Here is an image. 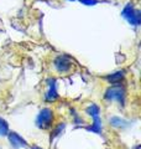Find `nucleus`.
I'll return each mask as SVG.
<instances>
[{
    "mask_svg": "<svg viewBox=\"0 0 141 149\" xmlns=\"http://www.w3.org/2000/svg\"><path fill=\"white\" fill-rule=\"evenodd\" d=\"M87 113L91 116V117L93 119H95V118H99V107L95 106V104H92V106H89L88 108H87Z\"/></svg>",
    "mask_w": 141,
    "mask_h": 149,
    "instance_id": "nucleus-8",
    "label": "nucleus"
},
{
    "mask_svg": "<svg viewBox=\"0 0 141 149\" xmlns=\"http://www.w3.org/2000/svg\"><path fill=\"white\" fill-rule=\"evenodd\" d=\"M55 67L58 72L66 73L72 68V62H70V60L67 57V56H59V57H57L55 61Z\"/></svg>",
    "mask_w": 141,
    "mask_h": 149,
    "instance_id": "nucleus-4",
    "label": "nucleus"
},
{
    "mask_svg": "<svg viewBox=\"0 0 141 149\" xmlns=\"http://www.w3.org/2000/svg\"><path fill=\"white\" fill-rule=\"evenodd\" d=\"M9 132H10V128H9L8 122L0 117V137H6Z\"/></svg>",
    "mask_w": 141,
    "mask_h": 149,
    "instance_id": "nucleus-6",
    "label": "nucleus"
},
{
    "mask_svg": "<svg viewBox=\"0 0 141 149\" xmlns=\"http://www.w3.org/2000/svg\"><path fill=\"white\" fill-rule=\"evenodd\" d=\"M124 77V72H116L114 74H111V76L108 77V81H109L110 83H113V85H119V82L123 80Z\"/></svg>",
    "mask_w": 141,
    "mask_h": 149,
    "instance_id": "nucleus-7",
    "label": "nucleus"
},
{
    "mask_svg": "<svg viewBox=\"0 0 141 149\" xmlns=\"http://www.w3.org/2000/svg\"><path fill=\"white\" fill-rule=\"evenodd\" d=\"M53 119H55V114L51 108H42L40 111V113L37 114L36 118V125L40 129H50L53 125Z\"/></svg>",
    "mask_w": 141,
    "mask_h": 149,
    "instance_id": "nucleus-1",
    "label": "nucleus"
},
{
    "mask_svg": "<svg viewBox=\"0 0 141 149\" xmlns=\"http://www.w3.org/2000/svg\"><path fill=\"white\" fill-rule=\"evenodd\" d=\"M123 15L128 19V20L131 22L133 25L135 26H138L140 24V13L139 11H134V9L131 5H128L125 9H124V11H123Z\"/></svg>",
    "mask_w": 141,
    "mask_h": 149,
    "instance_id": "nucleus-5",
    "label": "nucleus"
},
{
    "mask_svg": "<svg viewBox=\"0 0 141 149\" xmlns=\"http://www.w3.org/2000/svg\"><path fill=\"white\" fill-rule=\"evenodd\" d=\"M8 139H9V143L14 149H20V148H30L29 143L25 138H22L20 134H17L16 132H9L8 134Z\"/></svg>",
    "mask_w": 141,
    "mask_h": 149,
    "instance_id": "nucleus-3",
    "label": "nucleus"
},
{
    "mask_svg": "<svg viewBox=\"0 0 141 149\" xmlns=\"http://www.w3.org/2000/svg\"><path fill=\"white\" fill-rule=\"evenodd\" d=\"M82 3H84L86 5H91V4H95L97 0H81Z\"/></svg>",
    "mask_w": 141,
    "mask_h": 149,
    "instance_id": "nucleus-9",
    "label": "nucleus"
},
{
    "mask_svg": "<svg viewBox=\"0 0 141 149\" xmlns=\"http://www.w3.org/2000/svg\"><path fill=\"white\" fill-rule=\"evenodd\" d=\"M125 91L120 85H114L108 88L105 92V98L109 101H118V102H124Z\"/></svg>",
    "mask_w": 141,
    "mask_h": 149,
    "instance_id": "nucleus-2",
    "label": "nucleus"
},
{
    "mask_svg": "<svg viewBox=\"0 0 141 149\" xmlns=\"http://www.w3.org/2000/svg\"><path fill=\"white\" fill-rule=\"evenodd\" d=\"M30 149H44V148H41L39 146H32V147H30Z\"/></svg>",
    "mask_w": 141,
    "mask_h": 149,
    "instance_id": "nucleus-10",
    "label": "nucleus"
}]
</instances>
